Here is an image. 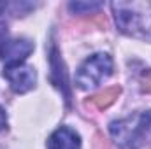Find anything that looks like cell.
<instances>
[{"mask_svg":"<svg viewBox=\"0 0 151 149\" xmlns=\"http://www.w3.org/2000/svg\"><path fill=\"white\" fill-rule=\"evenodd\" d=\"M4 77L9 81V86L14 93H27L35 88L37 84V72L34 67L18 63V65H5Z\"/></svg>","mask_w":151,"mask_h":149,"instance_id":"277c9868","label":"cell"},{"mask_svg":"<svg viewBox=\"0 0 151 149\" xmlns=\"http://www.w3.org/2000/svg\"><path fill=\"white\" fill-rule=\"evenodd\" d=\"M2 9H4V4H0V11H2Z\"/></svg>","mask_w":151,"mask_h":149,"instance_id":"8fae6325","label":"cell"},{"mask_svg":"<svg viewBox=\"0 0 151 149\" xmlns=\"http://www.w3.org/2000/svg\"><path fill=\"white\" fill-rule=\"evenodd\" d=\"M32 51L34 44L28 39H4L0 42V60H4L5 65L23 63Z\"/></svg>","mask_w":151,"mask_h":149,"instance_id":"5b68a950","label":"cell"},{"mask_svg":"<svg viewBox=\"0 0 151 149\" xmlns=\"http://www.w3.org/2000/svg\"><path fill=\"white\" fill-rule=\"evenodd\" d=\"M141 84H142V90L146 93H151V69L144 70L141 74Z\"/></svg>","mask_w":151,"mask_h":149,"instance_id":"9c48e42d","label":"cell"},{"mask_svg":"<svg viewBox=\"0 0 151 149\" xmlns=\"http://www.w3.org/2000/svg\"><path fill=\"white\" fill-rule=\"evenodd\" d=\"M119 93H121V88L119 86L107 88V90H104V91L90 97L86 100V105H91L95 109H107L109 105H113L114 102H116V98L119 97Z\"/></svg>","mask_w":151,"mask_h":149,"instance_id":"52a82bcc","label":"cell"},{"mask_svg":"<svg viewBox=\"0 0 151 149\" xmlns=\"http://www.w3.org/2000/svg\"><path fill=\"white\" fill-rule=\"evenodd\" d=\"M114 63L107 53H95L86 58L76 74V84L79 90H91L97 88L113 74Z\"/></svg>","mask_w":151,"mask_h":149,"instance_id":"3957f363","label":"cell"},{"mask_svg":"<svg viewBox=\"0 0 151 149\" xmlns=\"http://www.w3.org/2000/svg\"><path fill=\"white\" fill-rule=\"evenodd\" d=\"M111 9L121 34L151 42V2H113Z\"/></svg>","mask_w":151,"mask_h":149,"instance_id":"7a4b0ae2","label":"cell"},{"mask_svg":"<svg viewBox=\"0 0 151 149\" xmlns=\"http://www.w3.org/2000/svg\"><path fill=\"white\" fill-rule=\"evenodd\" d=\"M109 133L119 149L151 148V111L116 119L109 125Z\"/></svg>","mask_w":151,"mask_h":149,"instance_id":"6da1fadb","label":"cell"},{"mask_svg":"<svg viewBox=\"0 0 151 149\" xmlns=\"http://www.w3.org/2000/svg\"><path fill=\"white\" fill-rule=\"evenodd\" d=\"M100 7H102L100 2H72V4H69V9L76 14H83V12H88V11L91 12V11H97Z\"/></svg>","mask_w":151,"mask_h":149,"instance_id":"ba28073f","label":"cell"},{"mask_svg":"<svg viewBox=\"0 0 151 149\" xmlns=\"http://www.w3.org/2000/svg\"><path fill=\"white\" fill-rule=\"evenodd\" d=\"M5 126H7V114L4 111V107L0 105V132H2Z\"/></svg>","mask_w":151,"mask_h":149,"instance_id":"30bf717a","label":"cell"},{"mask_svg":"<svg viewBox=\"0 0 151 149\" xmlns=\"http://www.w3.org/2000/svg\"><path fill=\"white\" fill-rule=\"evenodd\" d=\"M47 149H81V137L72 128L60 126L49 135Z\"/></svg>","mask_w":151,"mask_h":149,"instance_id":"8992f818","label":"cell"}]
</instances>
